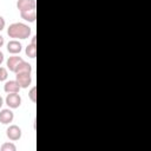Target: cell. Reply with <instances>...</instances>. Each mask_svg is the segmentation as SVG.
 I'll list each match as a JSON object with an SVG mask.
<instances>
[{
	"label": "cell",
	"instance_id": "6da1fadb",
	"mask_svg": "<svg viewBox=\"0 0 151 151\" xmlns=\"http://www.w3.org/2000/svg\"><path fill=\"white\" fill-rule=\"evenodd\" d=\"M7 34L14 39H27L31 35V27L22 22H13L7 28Z\"/></svg>",
	"mask_w": 151,
	"mask_h": 151
},
{
	"label": "cell",
	"instance_id": "7a4b0ae2",
	"mask_svg": "<svg viewBox=\"0 0 151 151\" xmlns=\"http://www.w3.org/2000/svg\"><path fill=\"white\" fill-rule=\"evenodd\" d=\"M21 134H22L21 129H20L18 125H9V126L7 127V130H6V136H7V138H8L9 140H13V142L19 140V139L21 138Z\"/></svg>",
	"mask_w": 151,
	"mask_h": 151
},
{
	"label": "cell",
	"instance_id": "3957f363",
	"mask_svg": "<svg viewBox=\"0 0 151 151\" xmlns=\"http://www.w3.org/2000/svg\"><path fill=\"white\" fill-rule=\"evenodd\" d=\"M5 101L9 109H18L21 105V97L19 93H7Z\"/></svg>",
	"mask_w": 151,
	"mask_h": 151
},
{
	"label": "cell",
	"instance_id": "277c9868",
	"mask_svg": "<svg viewBox=\"0 0 151 151\" xmlns=\"http://www.w3.org/2000/svg\"><path fill=\"white\" fill-rule=\"evenodd\" d=\"M15 80L18 81L21 88H27L32 83V77H31V73H17Z\"/></svg>",
	"mask_w": 151,
	"mask_h": 151
},
{
	"label": "cell",
	"instance_id": "5b68a950",
	"mask_svg": "<svg viewBox=\"0 0 151 151\" xmlns=\"http://www.w3.org/2000/svg\"><path fill=\"white\" fill-rule=\"evenodd\" d=\"M14 119V113L9 109H4L0 111V123L4 125H7L12 123Z\"/></svg>",
	"mask_w": 151,
	"mask_h": 151
},
{
	"label": "cell",
	"instance_id": "8992f818",
	"mask_svg": "<svg viewBox=\"0 0 151 151\" xmlns=\"http://www.w3.org/2000/svg\"><path fill=\"white\" fill-rule=\"evenodd\" d=\"M20 88L21 87L19 86V84H18L17 80H8L4 85V91L6 93H19Z\"/></svg>",
	"mask_w": 151,
	"mask_h": 151
},
{
	"label": "cell",
	"instance_id": "52a82bcc",
	"mask_svg": "<svg viewBox=\"0 0 151 151\" xmlns=\"http://www.w3.org/2000/svg\"><path fill=\"white\" fill-rule=\"evenodd\" d=\"M17 8L20 12L27 11V9H33V8H35V0H18Z\"/></svg>",
	"mask_w": 151,
	"mask_h": 151
},
{
	"label": "cell",
	"instance_id": "ba28073f",
	"mask_svg": "<svg viewBox=\"0 0 151 151\" xmlns=\"http://www.w3.org/2000/svg\"><path fill=\"white\" fill-rule=\"evenodd\" d=\"M22 50V45L17 40V39H13V40H9L8 44H7V51L11 53V54H18L20 53Z\"/></svg>",
	"mask_w": 151,
	"mask_h": 151
},
{
	"label": "cell",
	"instance_id": "9c48e42d",
	"mask_svg": "<svg viewBox=\"0 0 151 151\" xmlns=\"http://www.w3.org/2000/svg\"><path fill=\"white\" fill-rule=\"evenodd\" d=\"M24 59L21 58V57H18V55H15V54H13L12 57H9L8 59H7V68L11 71V72H14L15 71V68H17V66Z\"/></svg>",
	"mask_w": 151,
	"mask_h": 151
},
{
	"label": "cell",
	"instance_id": "30bf717a",
	"mask_svg": "<svg viewBox=\"0 0 151 151\" xmlns=\"http://www.w3.org/2000/svg\"><path fill=\"white\" fill-rule=\"evenodd\" d=\"M20 17L24 20L28 21V22H34L35 19H37V11H35V8L27 9V11H21L20 12Z\"/></svg>",
	"mask_w": 151,
	"mask_h": 151
},
{
	"label": "cell",
	"instance_id": "8fae6325",
	"mask_svg": "<svg viewBox=\"0 0 151 151\" xmlns=\"http://www.w3.org/2000/svg\"><path fill=\"white\" fill-rule=\"evenodd\" d=\"M32 72V66H31V64H28V63H26V61H21L18 66H17V68H15V71H14V73L17 74V73H31Z\"/></svg>",
	"mask_w": 151,
	"mask_h": 151
},
{
	"label": "cell",
	"instance_id": "7c38bea8",
	"mask_svg": "<svg viewBox=\"0 0 151 151\" xmlns=\"http://www.w3.org/2000/svg\"><path fill=\"white\" fill-rule=\"evenodd\" d=\"M26 55L28 57V58H32V59H34L35 58V55H37V46L35 45H32V44H29V45H27V47H26Z\"/></svg>",
	"mask_w": 151,
	"mask_h": 151
},
{
	"label": "cell",
	"instance_id": "4fadbf2b",
	"mask_svg": "<svg viewBox=\"0 0 151 151\" xmlns=\"http://www.w3.org/2000/svg\"><path fill=\"white\" fill-rule=\"evenodd\" d=\"M0 150H1V151H15V150H17V146H15L13 143L7 142V143H4V144L1 145Z\"/></svg>",
	"mask_w": 151,
	"mask_h": 151
},
{
	"label": "cell",
	"instance_id": "5bb4252c",
	"mask_svg": "<svg viewBox=\"0 0 151 151\" xmlns=\"http://www.w3.org/2000/svg\"><path fill=\"white\" fill-rule=\"evenodd\" d=\"M28 97H29V99H31L33 103L37 101V87H35V86H33V87L29 90V92H28Z\"/></svg>",
	"mask_w": 151,
	"mask_h": 151
},
{
	"label": "cell",
	"instance_id": "9a60e30c",
	"mask_svg": "<svg viewBox=\"0 0 151 151\" xmlns=\"http://www.w3.org/2000/svg\"><path fill=\"white\" fill-rule=\"evenodd\" d=\"M8 77V72H7V68L0 66V81H5Z\"/></svg>",
	"mask_w": 151,
	"mask_h": 151
},
{
	"label": "cell",
	"instance_id": "2e32d148",
	"mask_svg": "<svg viewBox=\"0 0 151 151\" xmlns=\"http://www.w3.org/2000/svg\"><path fill=\"white\" fill-rule=\"evenodd\" d=\"M5 24H6V22H5V19H4V18L0 15V32H1V31L5 28Z\"/></svg>",
	"mask_w": 151,
	"mask_h": 151
},
{
	"label": "cell",
	"instance_id": "e0dca14e",
	"mask_svg": "<svg viewBox=\"0 0 151 151\" xmlns=\"http://www.w3.org/2000/svg\"><path fill=\"white\" fill-rule=\"evenodd\" d=\"M31 44H32V45H37V37H35V35H33V37H32Z\"/></svg>",
	"mask_w": 151,
	"mask_h": 151
},
{
	"label": "cell",
	"instance_id": "ac0fdd59",
	"mask_svg": "<svg viewBox=\"0 0 151 151\" xmlns=\"http://www.w3.org/2000/svg\"><path fill=\"white\" fill-rule=\"evenodd\" d=\"M4 42H5V40H4V37H2L1 34H0V47H1L2 45H4Z\"/></svg>",
	"mask_w": 151,
	"mask_h": 151
},
{
	"label": "cell",
	"instance_id": "d6986e66",
	"mask_svg": "<svg viewBox=\"0 0 151 151\" xmlns=\"http://www.w3.org/2000/svg\"><path fill=\"white\" fill-rule=\"evenodd\" d=\"M2 61H4V53L0 51V65L2 64Z\"/></svg>",
	"mask_w": 151,
	"mask_h": 151
},
{
	"label": "cell",
	"instance_id": "ffe728a7",
	"mask_svg": "<svg viewBox=\"0 0 151 151\" xmlns=\"http://www.w3.org/2000/svg\"><path fill=\"white\" fill-rule=\"evenodd\" d=\"M2 105H4V99L1 98V96H0V109L2 107Z\"/></svg>",
	"mask_w": 151,
	"mask_h": 151
}]
</instances>
